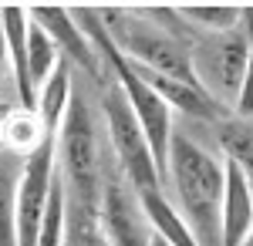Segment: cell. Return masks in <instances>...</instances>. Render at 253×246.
<instances>
[{"instance_id":"17","label":"cell","mask_w":253,"mask_h":246,"mask_svg":"<svg viewBox=\"0 0 253 246\" xmlns=\"http://www.w3.org/2000/svg\"><path fill=\"white\" fill-rule=\"evenodd\" d=\"M172 14L196 24L203 34H230L243 24V7L236 3H179L172 7Z\"/></svg>"},{"instance_id":"2","label":"cell","mask_w":253,"mask_h":246,"mask_svg":"<svg viewBox=\"0 0 253 246\" xmlns=\"http://www.w3.org/2000/svg\"><path fill=\"white\" fill-rule=\"evenodd\" d=\"M54 159H58V175L64 179L68 199L81 206H98L101 186H105L98 172V135L91 108L81 95H75L54 135Z\"/></svg>"},{"instance_id":"23","label":"cell","mask_w":253,"mask_h":246,"mask_svg":"<svg viewBox=\"0 0 253 246\" xmlns=\"http://www.w3.org/2000/svg\"><path fill=\"white\" fill-rule=\"evenodd\" d=\"M152 246H169V243H166V240H159L156 233H152Z\"/></svg>"},{"instance_id":"22","label":"cell","mask_w":253,"mask_h":246,"mask_svg":"<svg viewBox=\"0 0 253 246\" xmlns=\"http://www.w3.org/2000/svg\"><path fill=\"white\" fill-rule=\"evenodd\" d=\"M14 88V78H10V54H7V38H3V27H0V88Z\"/></svg>"},{"instance_id":"9","label":"cell","mask_w":253,"mask_h":246,"mask_svg":"<svg viewBox=\"0 0 253 246\" xmlns=\"http://www.w3.org/2000/svg\"><path fill=\"white\" fill-rule=\"evenodd\" d=\"M0 27L7 38V54H10V78H14V95H17L20 108L38 112V91L27 75V34H31V17L27 7H0Z\"/></svg>"},{"instance_id":"14","label":"cell","mask_w":253,"mask_h":246,"mask_svg":"<svg viewBox=\"0 0 253 246\" xmlns=\"http://www.w3.org/2000/svg\"><path fill=\"white\" fill-rule=\"evenodd\" d=\"M24 159L0 149V246H17V186Z\"/></svg>"},{"instance_id":"13","label":"cell","mask_w":253,"mask_h":246,"mask_svg":"<svg viewBox=\"0 0 253 246\" xmlns=\"http://www.w3.org/2000/svg\"><path fill=\"white\" fill-rule=\"evenodd\" d=\"M75 71H71V64L68 61H61L58 71L47 78V84L38 91V118L41 125H44V132L58 135L61 122H64V115H68V108H71V101H75Z\"/></svg>"},{"instance_id":"20","label":"cell","mask_w":253,"mask_h":246,"mask_svg":"<svg viewBox=\"0 0 253 246\" xmlns=\"http://www.w3.org/2000/svg\"><path fill=\"white\" fill-rule=\"evenodd\" d=\"M64 236H68V189H64V179L58 175L47 196L44 219H41L38 246H64Z\"/></svg>"},{"instance_id":"4","label":"cell","mask_w":253,"mask_h":246,"mask_svg":"<svg viewBox=\"0 0 253 246\" xmlns=\"http://www.w3.org/2000/svg\"><path fill=\"white\" fill-rule=\"evenodd\" d=\"M193 71L196 81L206 95L213 98L219 108L233 105L240 95V84L250 64V41L243 31H230V34H203L193 44Z\"/></svg>"},{"instance_id":"21","label":"cell","mask_w":253,"mask_h":246,"mask_svg":"<svg viewBox=\"0 0 253 246\" xmlns=\"http://www.w3.org/2000/svg\"><path fill=\"white\" fill-rule=\"evenodd\" d=\"M233 115L243 122H253V44H250V64H247V75L240 84V95L233 101Z\"/></svg>"},{"instance_id":"1","label":"cell","mask_w":253,"mask_h":246,"mask_svg":"<svg viewBox=\"0 0 253 246\" xmlns=\"http://www.w3.org/2000/svg\"><path fill=\"white\" fill-rule=\"evenodd\" d=\"M166 182H172L175 209L189 223L196 243L223 246V189H226L223 159L175 128Z\"/></svg>"},{"instance_id":"10","label":"cell","mask_w":253,"mask_h":246,"mask_svg":"<svg viewBox=\"0 0 253 246\" xmlns=\"http://www.w3.org/2000/svg\"><path fill=\"white\" fill-rule=\"evenodd\" d=\"M132 64H135V61H132ZM135 68H138V64H135ZM138 75L152 84V91H156L172 112H182V115H189V118H199V122H216V125H219L223 118H230L226 108H219V105H216L199 84L175 81V78L156 75V71H145V68H138Z\"/></svg>"},{"instance_id":"12","label":"cell","mask_w":253,"mask_h":246,"mask_svg":"<svg viewBox=\"0 0 253 246\" xmlns=\"http://www.w3.org/2000/svg\"><path fill=\"white\" fill-rule=\"evenodd\" d=\"M138 203H142V212H145V219L159 240H166L169 246H199L189 223L182 219V212L169 203V196L162 189L138 192Z\"/></svg>"},{"instance_id":"8","label":"cell","mask_w":253,"mask_h":246,"mask_svg":"<svg viewBox=\"0 0 253 246\" xmlns=\"http://www.w3.org/2000/svg\"><path fill=\"white\" fill-rule=\"evenodd\" d=\"M27 17H31V24H38L41 31L51 38V44L64 54L68 64H75L81 71H95L98 68V51L91 47V41L84 38V31L78 27L71 7L38 3V7H27Z\"/></svg>"},{"instance_id":"7","label":"cell","mask_w":253,"mask_h":246,"mask_svg":"<svg viewBox=\"0 0 253 246\" xmlns=\"http://www.w3.org/2000/svg\"><path fill=\"white\" fill-rule=\"evenodd\" d=\"M98 219L105 229V240L112 246H152V226H149L142 203L128 182L112 179L101 186Z\"/></svg>"},{"instance_id":"3","label":"cell","mask_w":253,"mask_h":246,"mask_svg":"<svg viewBox=\"0 0 253 246\" xmlns=\"http://www.w3.org/2000/svg\"><path fill=\"white\" fill-rule=\"evenodd\" d=\"M108 31V38L118 44V51L135 61L138 68L145 71H156V75L175 78V81H189V84H199L193 71V57H189V47L179 38H172L169 31H162L149 20H128L125 10H98Z\"/></svg>"},{"instance_id":"11","label":"cell","mask_w":253,"mask_h":246,"mask_svg":"<svg viewBox=\"0 0 253 246\" xmlns=\"http://www.w3.org/2000/svg\"><path fill=\"white\" fill-rule=\"evenodd\" d=\"M226 189H223V246H243L253 229V186L233 162H226Z\"/></svg>"},{"instance_id":"24","label":"cell","mask_w":253,"mask_h":246,"mask_svg":"<svg viewBox=\"0 0 253 246\" xmlns=\"http://www.w3.org/2000/svg\"><path fill=\"white\" fill-rule=\"evenodd\" d=\"M243 246H253V229H250V236H247V243H243Z\"/></svg>"},{"instance_id":"19","label":"cell","mask_w":253,"mask_h":246,"mask_svg":"<svg viewBox=\"0 0 253 246\" xmlns=\"http://www.w3.org/2000/svg\"><path fill=\"white\" fill-rule=\"evenodd\" d=\"M64 246H112L105 240L98 206H81L75 199H68V236H64Z\"/></svg>"},{"instance_id":"15","label":"cell","mask_w":253,"mask_h":246,"mask_svg":"<svg viewBox=\"0 0 253 246\" xmlns=\"http://www.w3.org/2000/svg\"><path fill=\"white\" fill-rule=\"evenodd\" d=\"M51 135L44 132L38 112H27V108H14L0 122V149L14 152L20 159H27L34 149H41Z\"/></svg>"},{"instance_id":"5","label":"cell","mask_w":253,"mask_h":246,"mask_svg":"<svg viewBox=\"0 0 253 246\" xmlns=\"http://www.w3.org/2000/svg\"><path fill=\"white\" fill-rule=\"evenodd\" d=\"M105 125H108V138H112V149H115L118 162H122V172H125V182L138 192H152L162 189V175H159V165L152 159V149L145 142V132L138 128L135 115L128 108V101L122 91H108L105 95Z\"/></svg>"},{"instance_id":"6","label":"cell","mask_w":253,"mask_h":246,"mask_svg":"<svg viewBox=\"0 0 253 246\" xmlns=\"http://www.w3.org/2000/svg\"><path fill=\"white\" fill-rule=\"evenodd\" d=\"M58 179V159H54V138H47L41 149L24 159L17 186V246H38L41 219L47 209V196Z\"/></svg>"},{"instance_id":"16","label":"cell","mask_w":253,"mask_h":246,"mask_svg":"<svg viewBox=\"0 0 253 246\" xmlns=\"http://www.w3.org/2000/svg\"><path fill=\"white\" fill-rule=\"evenodd\" d=\"M216 138H219V149L226 155V162H233L253 186V122H243L236 115L223 118L216 125Z\"/></svg>"},{"instance_id":"18","label":"cell","mask_w":253,"mask_h":246,"mask_svg":"<svg viewBox=\"0 0 253 246\" xmlns=\"http://www.w3.org/2000/svg\"><path fill=\"white\" fill-rule=\"evenodd\" d=\"M64 61L61 51L51 44V38L41 31L38 24H31V34H27V75H31V84L34 91H41L47 84V78L58 71V64Z\"/></svg>"}]
</instances>
